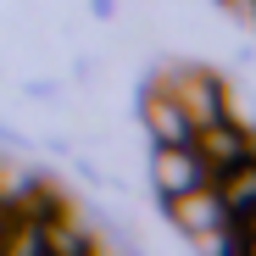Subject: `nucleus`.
<instances>
[{
    "label": "nucleus",
    "mask_w": 256,
    "mask_h": 256,
    "mask_svg": "<svg viewBox=\"0 0 256 256\" xmlns=\"http://www.w3.org/2000/svg\"><path fill=\"white\" fill-rule=\"evenodd\" d=\"M150 178H156L162 200H178V195L212 184V167L200 162L195 145H156V156H150Z\"/></svg>",
    "instance_id": "nucleus-1"
},
{
    "label": "nucleus",
    "mask_w": 256,
    "mask_h": 256,
    "mask_svg": "<svg viewBox=\"0 0 256 256\" xmlns=\"http://www.w3.org/2000/svg\"><path fill=\"white\" fill-rule=\"evenodd\" d=\"M145 134H150L156 145H190L195 122H190V112L167 95V90H150V95H145Z\"/></svg>",
    "instance_id": "nucleus-4"
},
{
    "label": "nucleus",
    "mask_w": 256,
    "mask_h": 256,
    "mask_svg": "<svg viewBox=\"0 0 256 256\" xmlns=\"http://www.w3.org/2000/svg\"><path fill=\"white\" fill-rule=\"evenodd\" d=\"M218 90H223V78H212V72H200V67H190L184 78L167 84V95H173V100L190 112V122H195V128L218 117Z\"/></svg>",
    "instance_id": "nucleus-5"
},
{
    "label": "nucleus",
    "mask_w": 256,
    "mask_h": 256,
    "mask_svg": "<svg viewBox=\"0 0 256 256\" xmlns=\"http://www.w3.org/2000/svg\"><path fill=\"white\" fill-rule=\"evenodd\" d=\"M218 117H223V122H234L240 134H250V140H256V100H250L245 90L223 84V90H218Z\"/></svg>",
    "instance_id": "nucleus-6"
},
{
    "label": "nucleus",
    "mask_w": 256,
    "mask_h": 256,
    "mask_svg": "<svg viewBox=\"0 0 256 256\" xmlns=\"http://www.w3.org/2000/svg\"><path fill=\"white\" fill-rule=\"evenodd\" d=\"M190 145H195V150H200V162L212 167V178L228 173L234 162H245V156L256 150V145H250V134H240V128H234V122H223V117L200 122L195 134H190Z\"/></svg>",
    "instance_id": "nucleus-3"
},
{
    "label": "nucleus",
    "mask_w": 256,
    "mask_h": 256,
    "mask_svg": "<svg viewBox=\"0 0 256 256\" xmlns=\"http://www.w3.org/2000/svg\"><path fill=\"white\" fill-rule=\"evenodd\" d=\"M167 206H173V223H178L190 240H218V234L228 228V206H223L218 184H200V190L167 200Z\"/></svg>",
    "instance_id": "nucleus-2"
}]
</instances>
